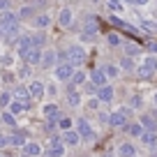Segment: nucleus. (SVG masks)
Masks as SVG:
<instances>
[{
  "instance_id": "7",
  "label": "nucleus",
  "mask_w": 157,
  "mask_h": 157,
  "mask_svg": "<svg viewBox=\"0 0 157 157\" xmlns=\"http://www.w3.org/2000/svg\"><path fill=\"white\" fill-rule=\"evenodd\" d=\"M42 53H44V51L39 49V46H33L23 58H25V63H28V65H39V63H42Z\"/></svg>"
},
{
  "instance_id": "43",
  "label": "nucleus",
  "mask_w": 157,
  "mask_h": 157,
  "mask_svg": "<svg viewBox=\"0 0 157 157\" xmlns=\"http://www.w3.org/2000/svg\"><path fill=\"white\" fill-rule=\"evenodd\" d=\"M46 90H49V95H56V93H58V88H56L53 83H49V86H46Z\"/></svg>"
},
{
  "instance_id": "21",
  "label": "nucleus",
  "mask_w": 157,
  "mask_h": 157,
  "mask_svg": "<svg viewBox=\"0 0 157 157\" xmlns=\"http://www.w3.org/2000/svg\"><path fill=\"white\" fill-rule=\"evenodd\" d=\"M14 97L19 99V102H25V104H28L30 93H28V88H16V90H14Z\"/></svg>"
},
{
  "instance_id": "27",
  "label": "nucleus",
  "mask_w": 157,
  "mask_h": 157,
  "mask_svg": "<svg viewBox=\"0 0 157 157\" xmlns=\"http://www.w3.org/2000/svg\"><path fill=\"white\" fill-rule=\"evenodd\" d=\"M23 143H25V136L21 132H16V134L10 136V146H23Z\"/></svg>"
},
{
  "instance_id": "28",
  "label": "nucleus",
  "mask_w": 157,
  "mask_h": 157,
  "mask_svg": "<svg viewBox=\"0 0 157 157\" xmlns=\"http://www.w3.org/2000/svg\"><path fill=\"white\" fill-rule=\"evenodd\" d=\"M67 102H69V106H78V104H81V95L78 93H67Z\"/></svg>"
},
{
  "instance_id": "26",
  "label": "nucleus",
  "mask_w": 157,
  "mask_h": 157,
  "mask_svg": "<svg viewBox=\"0 0 157 157\" xmlns=\"http://www.w3.org/2000/svg\"><path fill=\"white\" fill-rule=\"evenodd\" d=\"M44 116H49L51 120H56V118H58V106H56V104H46L44 106Z\"/></svg>"
},
{
  "instance_id": "40",
  "label": "nucleus",
  "mask_w": 157,
  "mask_h": 157,
  "mask_svg": "<svg viewBox=\"0 0 157 157\" xmlns=\"http://www.w3.org/2000/svg\"><path fill=\"white\" fill-rule=\"evenodd\" d=\"M2 146H10V136H5V134H0V148Z\"/></svg>"
},
{
  "instance_id": "42",
  "label": "nucleus",
  "mask_w": 157,
  "mask_h": 157,
  "mask_svg": "<svg viewBox=\"0 0 157 157\" xmlns=\"http://www.w3.org/2000/svg\"><path fill=\"white\" fill-rule=\"evenodd\" d=\"M10 7V0H0V12H5Z\"/></svg>"
},
{
  "instance_id": "12",
  "label": "nucleus",
  "mask_w": 157,
  "mask_h": 157,
  "mask_svg": "<svg viewBox=\"0 0 157 157\" xmlns=\"http://www.w3.org/2000/svg\"><path fill=\"white\" fill-rule=\"evenodd\" d=\"M72 10H63L60 12V16H58V23L63 25V28H69V25H72Z\"/></svg>"
},
{
  "instance_id": "22",
  "label": "nucleus",
  "mask_w": 157,
  "mask_h": 157,
  "mask_svg": "<svg viewBox=\"0 0 157 157\" xmlns=\"http://www.w3.org/2000/svg\"><path fill=\"white\" fill-rule=\"evenodd\" d=\"M141 141L146 143V146H155V143H157V136H155V132H143V134H141Z\"/></svg>"
},
{
  "instance_id": "24",
  "label": "nucleus",
  "mask_w": 157,
  "mask_h": 157,
  "mask_svg": "<svg viewBox=\"0 0 157 157\" xmlns=\"http://www.w3.org/2000/svg\"><path fill=\"white\" fill-rule=\"evenodd\" d=\"M39 152H42V148H39L37 143H25V155H30V157H37Z\"/></svg>"
},
{
  "instance_id": "3",
  "label": "nucleus",
  "mask_w": 157,
  "mask_h": 157,
  "mask_svg": "<svg viewBox=\"0 0 157 157\" xmlns=\"http://www.w3.org/2000/svg\"><path fill=\"white\" fill-rule=\"evenodd\" d=\"M14 25H16V16L12 14V12H5L2 19H0V37H7V33H10Z\"/></svg>"
},
{
  "instance_id": "38",
  "label": "nucleus",
  "mask_w": 157,
  "mask_h": 157,
  "mask_svg": "<svg viewBox=\"0 0 157 157\" xmlns=\"http://www.w3.org/2000/svg\"><path fill=\"white\" fill-rule=\"evenodd\" d=\"M109 44H111V46H118V44H120V37H118V35H109Z\"/></svg>"
},
{
  "instance_id": "9",
  "label": "nucleus",
  "mask_w": 157,
  "mask_h": 157,
  "mask_svg": "<svg viewBox=\"0 0 157 157\" xmlns=\"http://www.w3.org/2000/svg\"><path fill=\"white\" fill-rule=\"evenodd\" d=\"M30 49H33L30 37H19V39H16V53H19V56H25Z\"/></svg>"
},
{
  "instance_id": "32",
  "label": "nucleus",
  "mask_w": 157,
  "mask_h": 157,
  "mask_svg": "<svg viewBox=\"0 0 157 157\" xmlns=\"http://www.w3.org/2000/svg\"><path fill=\"white\" fill-rule=\"evenodd\" d=\"M2 123H5V125H16L14 113H10V111H7V113H2Z\"/></svg>"
},
{
  "instance_id": "34",
  "label": "nucleus",
  "mask_w": 157,
  "mask_h": 157,
  "mask_svg": "<svg viewBox=\"0 0 157 157\" xmlns=\"http://www.w3.org/2000/svg\"><path fill=\"white\" fill-rule=\"evenodd\" d=\"M10 102H12V95L10 93H2V95H0V106H10Z\"/></svg>"
},
{
  "instance_id": "23",
  "label": "nucleus",
  "mask_w": 157,
  "mask_h": 157,
  "mask_svg": "<svg viewBox=\"0 0 157 157\" xmlns=\"http://www.w3.org/2000/svg\"><path fill=\"white\" fill-rule=\"evenodd\" d=\"M44 39H46L44 33H35V35H30V42H33V46H39V49H42V44H44Z\"/></svg>"
},
{
  "instance_id": "33",
  "label": "nucleus",
  "mask_w": 157,
  "mask_h": 157,
  "mask_svg": "<svg viewBox=\"0 0 157 157\" xmlns=\"http://www.w3.org/2000/svg\"><path fill=\"white\" fill-rule=\"evenodd\" d=\"M58 127L60 129H72V120H69V118H60V120H58Z\"/></svg>"
},
{
  "instance_id": "8",
  "label": "nucleus",
  "mask_w": 157,
  "mask_h": 157,
  "mask_svg": "<svg viewBox=\"0 0 157 157\" xmlns=\"http://www.w3.org/2000/svg\"><path fill=\"white\" fill-rule=\"evenodd\" d=\"M76 125H78V136H81V139H95V132H93V127H90L88 120H83V118H81Z\"/></svg>"
},
{
  "instance_id": "53",
  "label": "nucleus",
  "mask_w": 157,
  "mask_h": 157,
  "mask_svg": "<svg viewBox=\"0 0 157 157\" xmlns=\"http://www.w3.org/2000/svg\"><path fill=\"white\" fill-rule=\"evenodd\" d=\"M0 157H2V155H0Z\"/></svg>"
},
{
  "instance_id": "10",
  "label": "nucleus",
  "mask_w": 157,
  "mask_h": 157,
  "mask_svg": "<svg viewBox=\"0 0 157 157\" xmlns=\"http://www.w3.org/2000/svg\"><path fill=\"white\" fill-rule=\"evenodd\" d=\"M97 99H99V102H111V99H113V88L106 86V83L99 86V88H97Z\"/></svg>"
},
{
  "instance_id": "50",
  "label": "nucleus",
  "mask_w": 157,
  "mask_h": 157,
  "mask_svg": "<svg viewBox=\"0 0 157 157\" xmlns=\"http://www.w3.org/2000/svg\"><path fill=\"white\" fill-rule=\"evenodd\" d=\"M127 2H134V0H127Z\"/></svg>"
},
{
  "instance_id": "35",
  "label": "nucleus",
  "mask_w": 157,
  "mask_h": 157,
  "mask_svg": "<svg viewBox=\"0 0 157 157\" xmlns=\"http://www.w3.org/2000/svg\"><path fill=\"white\" fill-rule=\"evenodd\" d=\"M104 74H106V76H118V67H113V65H106V67H104Z\"/></svg>"
},
{
  "instance_id": "36",
  "label": "nucleus",
  "mask_w": 157,
  "mask_h": 157,
  "mask_svg": "<svg viewBox=\"0 0 157 157\" xmlns=\"http://www.w3.org/2000/svg\"><path fill=\"white\" fill-rule=\"evenodd\" d=\"M120 67H123V69H134L132 58H123V60H120Z\"/></svg>"
},
{
  "instance_id": "15",
  "label": "nucleus",
  "mask_w": 157,
  "mask_h": 157,
  "mask_svg": "<svg viewBox=\"0 0 157 157\" xmlns=\"http://www.w3.org/2000/svg\"><path fill=\"white\" fill-rule=\"evenodd\" d=\"M141 127H146L148 132H155V127H157V120L150 116V113H146V116L141 118Z\"/></svg>"
},
{
  "instance_id": "48",
  "label": "nucleus",
  "mask_w": 157,
  "mask_h": 157,
  "mask_svg": "<svg viewBox=\"0 0 157 157\" xmlns=\"http://www.w3.org/2000/svg\"><path fill=\"white\" fill-rule=\"evenodd\" d=\"M148 0H134V5H146Z\"/></svg>"
},
{
  "instance_id": "49",
  "label": "nucleus",
  "mask_w": 157,
  "mask_h": 157,
  "mask_svg": "<svg viewBox=\"0 0 157 157\" xmlns=\"http://www.w3.org/2000/svg\"><path fill=\"white\" fill-rule=\"evenodd\" d=\"M155 106H157V93H155Z\"/></svg>"
},
{
  "instance_id": "30",
  "label": "nucleus",
  "mask_w": 157,
  "mask_h": 157,
  "mask_svg": "<svg viewBox=\"0 0 157 157\" xmlns=\"http://www.w3.org/2000/svg\"><path fill=\"white\" fill-rule=\"evenodd\" d=\"M95 33H97V25H95V21L90 19L88 23H86V30H83V35H86V37H93Z\"/></svg>"
},
{
  "instance_id": "52",
  "label": "nucleus",
  "mask_w": 157,
  "mask_h": 157,
  "mask_svg": "<svg viewBox=\"0 0 157 157\" xmlns=\"http://www.w3.org/2000/svg\"><path fill=\"white\" fill-rule=\"evenodd\" d=\"M0 19H2V14H0Z\"/></svg>"
},
{
  "instance_id": "13",
  "label": "nucleus",
  "mask_w": 157,
  "mask_h": 157,
  "mask_svg": "<svg viewBox=\"0 0 157 157\" xmlns=\"http://www.w3.org/2000/svg\"><path fill=\"white\" fill-rule=\"evenodd\" d=\"M78 132H74V129H65V134H63V141L65 143H69V146H76L78 143Z\"/></svg>"
},
{
  "instance_id": "25",
  "label": "nucleus",
  "mask_w": 157,
  "mask_h": 157,
  "mask_svg": "<svg viewBox=\"0 0 157 157\" xmlns=\"http://www.w3.org/2000/svg\"><path fill=\"white\" fill-rule=\"evenodd\" d=\"M49 23H51V16L49 14H39L37 19H35V25H37V28H46Z\"/></svg>"
},
{
  "instance_id": "19",
  "label": "nucleus",
  "mask_w": 157,
  "mask_h": 157,
  "mask_svg": "<svg viewBox=\"0 0 157 157\" xmlns=\"http://www.w3.org/2000/svg\"><path fill=\"white\" fill-rule=\"evenodd\" d=\"M25 109H28V104L25 102H19V99H14V102H10V113H21V111H25Z\"/></svg>"
},
{
  "instance_id": "47",
  "label": "nucleus",
  "mask_w": 157,
  "mask_h": 157,
  "mask_svg": "<svg viewBox=\"0 0 157 157\" xmlns=\"http://www.w3.org/2000/svg\"><path fill=\"white\" fill-rule=\"evenodd\" d=\"M111 2V7H120V0H109Z\"/></svg>"
},
{
  "instance_id": "44",
  "label": "nucleus",
  "mask_w": 157,
  "mask_h": 157,
  "mask_svg": "<svg viewBox=\"0 0 157 157\" xmlns=\"http://www.w3.org/2000/svg\"><path fill=\"white\" fill-rule=\"evenodd\" d=\"M86 90H88V93H97V86H95V83H88V86H86Z\"/></svg>"
},
{
  "instance_id": "16",
  "label": "nucleus",
  "mask_w": 157,
  "mask_h": 157,
  "mask_svg": "<svg viewBox=\"0 0 157 157\" xmlns=\"http://www.w3.org/2000/svg\"><path fill=\"white\" fill-rule=\"evenodd\" d=\"M39 65L46 67V69H49L51 65H56V53H53V51H44V53H42V63H39Z\"/></svg>"
},
{
  "instance_id": "5",
  "label": "nucleus",
  "mask_w": 157,
  "mask_h": 157,
  "mask_svg": "<svg viewBox=\"0 0 157 157\" xmlns=\"http://www.w3.org/2000/svg\"><path fill=\"white\" fill-rule=\"evenodd\" d=\"M72 74H74V65L69 63V60L56 67V76H58L60 81H69V78H72Z\"/></svg>"
},
{
  "instance_id": "51",
  "label": "nucleus",
  "mask_w": 157,
  "mask_h": 157,
  "mask_svg": "<svg viewBox=\"0 0 157 157\" xmlns=\"http://www.w3.org/2000/svg\"><path fill=\"white\" fill-rule=\"evenodd\" d=\"M23 157H30V155H23Z\"/></svg>"
},
{
  "instance_id": "18",
  "label": "nucleus",
  "mask_w": 157,
  "mask_h": 157,
  "mask_svg": "<svg viewBox=\"0 0 157 157\" xmlns=\"http://www.w3.org/2000/svg\"><path fill=\"white\" fill-rule=\"evenodd\" d=\"M83 81H86V74H83V72H74V74H72V86H69V93H72L76 86H81Z\"/></svg>"
},
{
  "instance_id": "6",
  "label": "nucleus",
  "mask_w": 157,
  "mask_h": 157,
  "mask_svg": "<svg viewBox=\"0 0 157 157\" xmlns=\"http://www.w3.org/2000/svg\"><path fill=\"white\" fill-rule=\"evenodd\" d=\"M109 21H111L116 28H120V30H125V33H129V35H141L136 28H134L132 23H127V21H123V19H118V16H109Z\"/></svg>"
},
{
  "instance_id": "2",
  "label": "nucleus",
  "mask_w": 157,
  "mask_h": 157,
  "mask_svg": "<svg viewBox=\"0 0 157 157\" xmlns=\"http://www.w3.org/2000/svg\"><path fill=\"white\" fill-rule=\"evenodd\" d=\"M67 60L74 65V67H76V65H81V63L86 60L83 46H78V44H76V46H69V49H67Z\"/></svg>"
},
{
  "instance_id": "20",
  "label": "nucleus",
  "mask_w": 157,
  "mask_h": 157,
  "mask_svg": "<svg viewBox=\"0 0 157 157\" xmlns=\"http://www.w3.org/2000/svg\"><path fill=\"white\" fill-rule=\"evenodd\" d=\"M118 155H120V157H134V146H129V143H123V146L118 148Z\"/></svg>"
},
{
  "instance_id": "17",
  "label": "nucleus",
  "mask_w": 157,
  "mask_h": 157,
  "mask_svg": "<svg viewBox=\"0 0 157 157\" xmlns=\"http://www.w3.org/2000/svg\"><path fill=\"white\" fill-rule=\"evenodd\" d=\"M63 155H65L63 143H58V146H49V150H46V157H63Z\"/></svg>"
},
{
  "instance_id": "45",
  "label": "nucleus",
  "mask_w": 157,
  "mask_h": 157,
  "mask_svg": "<svg viewBox=\"0 0 157 157\" xmlns=\"http://www.w3.org/2000/svg\"><path fill=\"white\" fill-rule=\"evenodd\" d=\"M97 104H99V99H90L88 106H90V109H97Z\"/></svg>"
},
{
  "instance_id": "1",
  "label": "nucleus",
  "mask_w": 157,
  "mask_h": 157,
  "mask_svg": "<svg viewBox=\"0 0 157 157\" xmlns=\"http://www.w3.org/2000/svg\"><path fill=\"white\" fill-rule=\"evenodd\" d=\"M136 72H139V76H143V78H148V76H152V74L157 72V60L152 58V56H148V58H143V63L136 67Z\"/></svg>"
},
{
  "instance_id": "4",
  "label": "nucleus",
  "mask_w": 157,
  "mask_h": 157,
  "mask_svg": "<svg viewBox=\"0 0 157 157\" xmlns=\"http://www.w3.org/2000/svg\"><path fill=\"white\" fill-rule=\"evenodd\" d=\"M106 123L113 125V127H125V123H127V109H120V111L111 113Z\"/></svg>"
},
{
  "instance_id": "54",
  "label": "nucleus",
  "mask_w": 157,
  "mask_h": 157,
  "mask_svg": "<svg viewBox=\"0 0 157 157\" xmlns=\"http://www.w3.org/2000/svg\"><path fill=\"white\" fill-rule=\"evenodd\" d=\"M106 157H109V155H106Z\"/></svg>"
},
{
  "instance_id": "14",
  "label": "nucleus",
  "mask_w": 157,
  "mask_h": 157,
  "mask_svg": "<svg viewBox=\"0 0 157 157\" xmlns=\"http://www.w3.org/2000/svg\"><path fill=\"white\" fill-rule=\"evenodd\" d=\"M90 76H93V83L97 86V88L106 83V74H104V69H93V74H90Z\"/></svg>"
},
{
  "instance_id": "37",
  "label": "nucleus",
  "mask_w": 157,
  "mask_h": 157,
  "mask_svg": "<svg viewBox=\"0 0 157 157\" xmlns=\"http://www.w3.org/2000/svg\"><path fill=\"white\" fill-rule=\"evenodd\" d=\"M125 51H127L129 56H136V53H139V46H134V44H125Z\"/></svg>"
},
{
  "instance_id": "39",
  "label": "nucleus",
  "mask_w": 157,
  "mask_h": 157,
  "mask_svg": "<svg viewBox=\"0 0 157 157\" xmlns=\"http://www.w3.org/2000/svg\"><path fill=\"white\" fill-rule=\"evenodd\" d=\"M33 14H35V10H33V7H23L19 16H33Z\"/></svg>"
},
{
  "instance_id": "11",
  "label": "nucleus",
  "mask_w": 157,
  "mask_h": 157,
  "mask_svg": "<svg viewBox=\"0 0 157 157\" xmlns=\"http://www.w3.org/2000/svg\"><path fill=\"white\" fill-rule=\"evenodd\" d=\"M28 93L33 99H39L42 95H44V83H39V81H33V83L28 86Z\"/></svg>"
},
{
  "instance_id": "41",
  "label": "nucleus",
  "mask_w": 157,
  "mask_h": 157,
  "mask_svg": "<svg viewBox=\"0 0 157 157\" xmlns=\"http://www.w3.org/2000/svg\"><path fill=\"white\" fill-rule=\"evenodd\" d=\"M28 74H30V67H28V65H25V67H21V69H19V76H28Z\"/></svg>"
},
{
  "instance_id": "31",
  "label": "nucleus",
  "mask_w": 157,
  "mask_h": 157,
  "mask_svg": "<svg viewBox=\"0 0 157 157\" xmlns=\"http://www.w3.org/2000/svg\"><path fill=\"white\" fill-rule=\"evenodd\" d=\"M127 132L132 134V136H141V134H143V127H141V125H129Z\"/></svg>"
},
{
  "instance_id": "29",
  "label": "nucleus",
  "mask_w": 157,
  "mask_h": 157,
  "mask_svg": "<svg viewBox=\"0 0 157 157\" xmlns=\"http://www.w3.org/2000/svg\"><path fill=\"white\" fill-rule=\"evenodd\" d=\"M141 28L146 30V33L157 35V23H155V21H141Z\"/></svg>"
},
{
  "instance_id": "46",
  "label": "nucleus",
  "mask_w": 157,
  "mask_h": 157,
  "mask_svg": "<svg viewBox=\"0 0 157 157\" xmlns=\"http://www.w3.org/2000/svg\"><path fill=\"white\" fill-rule=\"evenodd\" d=\"M148 49H150V51H157V42H148Z\"/></svg>"
}]
</instances>
